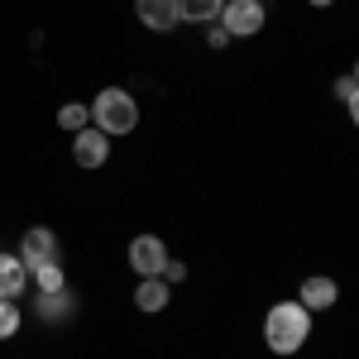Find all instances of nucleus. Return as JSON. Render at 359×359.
I'll list each match as a JSON object with an SVG mask.
<instances>
[{
	"label": "nucleus",
	"mask_w": 359,
	"mask_h": 359,
	"mask_svg": "<svg viewBox=\"0 0 359 359\" xmlns=\"http://www.w3.org/2000/svg\"><path fill=\"white\" fill-rule=\"evenodd\" d=\"M15 331H20V306H15V302H0V340H10Z\"/></svg>",
	"instance_id": "2eb2a0df"
},
{
	"label": "nucleus",
	"mask_w": 359,
	"mask_h": 359,
	"mask_svg": "<svg viewBox=\"0 0 359 359\" xmlns=\"http://www.w3.org/2000/svg\"><path fill=\"white\" fill-rule=\"evenodd\" d=\"M335 96H340V106H350V115H355V101H359L355 72H345V77H340V82H335Z\"/></svg>",
	"instance_id": "dca6fc26"
},
{
	"label": "nucleus",
	"mask_w": 359,
	"mask_h": 359,
	"mask_svg": "<svg viewBox=\"0 0 359 359\" xmlns=\"http://www.w3.org/2000/svg\"><path fill=\"white\" fill-rule=\"evenodd\" d=\"M311 5H316V10H326V5H335V0H311Z\"/></svg>",
	"instance_id": "6ab92c4d"
},
{
	"label": "nucleus",
	"mask_w": 359,
	"mask_h": 359,
	"mask_svg": "<svg viewBox=\"0 0 359 359\" xmlns=\"http://www.w3.org/2000/svg\"><path fill=\"white\" fill-rule=\"evenodd\" d=\"M216 25H221L230 39H254V34L264 29V5H259V0H225Z\"/></svg>",
	"instance_id": "7ed1b4c3"
},
{
	"label": "nucleus",
	"mask_w": 359,
	"mask_h": 359,
	"mask_svg": "<svg viewBox=\"0 0 359 359\" xmlns=\"http://www.w3.org/2000/svg\"><path fill=\"white\" fill-rule=\"evenodd\" d=\"M206 43H211V48L221 53V48H230V34H225V29L216 25V29H206Z\"/></svg>",
	"instance_id": "a211bd4d"
},
{
	"label": "nucleus",
	"mask_w": 359,
	"mask_h": 359,
	"mask_svg": "<svg viewBox=\"0 0 359 359\" xmlns=\"http://www.w3.org/2000/svg\"><path fill=\"white\" fill-rule=\"evenodd\" d=\"M67 311H72L67 287H62V292H39V316H43V321H57V316H67Z\"/></svg>",
	"instance_id": "4468645a"
},
{
	"label": "nucleus",
	"mask_w": 359,
	"mask_h": 359,
	"mask_svg": "<svg viewBox=\"0 0 359 359\" xmlns=\"http://www.w3.org/2000/svg\"><path fill=\"white\" fill-rule=\"evenodd\" d=\"M135 15H139V25L154 29V34H172V29L182 25L177 0H135Z\"/></svg>",
	"instance_id": "423d86ee"
},
{
	"label": "nucleus",
	"mask_w": 359,
	"mask_h": 359,
	"mask_svg": "<svg viewBox=\"0 0 359 359\" xmlns=\"http://www.w3.org/2000/svg\"><path fill=\"white\" fill-rule=\"evenodd\" d=\"M297 302H302L306 311H331V306L340 302V287H335V278L311 273V278H302V287H297Z\"/></svg>",
	"instance_id": "6e6552de"
},
{
	"label": "nucleus",
	"mask_w": 359,
	"mask_h": 359,
	"mask_svg": "<svg viewBox=\"0 0 359 359\" xmlns=\"http://www.w3.org/2000/svg\"><path fill=\"white\" fill-rule=\"evenodd\" d=\"M57 254V235L48 230V225H34V230H25V240H20V264L25 269H39V264H53Z\"/></svg>",
	"instance_id": "20e7f679"
},
{
	"label": "nucleus",
	"mask_w": 359,
	"mask_h": 359,
	"mask_svg": "<svg viewBox=\"0 0 359 359\" xmlns=\"http://www.w3.org/2000/svg\"><path fill=\"white\" fill-rule=\"evenodd\" d=\"M91 125V111H86L82 101H67V106H57V130H67V135H77Z\"/></svg>",
	"instance_id": "ddd939ff"
},
{
	"label": "nucleus",
	"mask_w": 359,
	"mask_h": 359,
	"mask_svg": "<svg viewBox=\"0 0 359 359\" xmlns=\"http://www.w3.org/2000/svg\"><path fill=\"white\" fill-rule=\"evenodd\" d=\"M158 278H163L168 287H172V283H182V278H187V264H182V259H163V269H158Z\"/></svg>",
	"instance_id": "f3484780"
},
{
	"label": "nucleus",
	"mask_w": 359,
	"mask_h": 359,
	"mask_svg": "<svg viewBox=\"0 0 359 359\" xmlns=\"http://www.w3.org/2000/svg\"><path fill=\"white\" fill-rule=\"evenodd\" d=\"M29 278H34V287L39 292H62L67 287V278H62V264H39V269H29Z\"/></svg>",
	"instance_id": "f8f14e48"
},
{
	"label": "nucleus",
	"mask_w": 359,
	"mask_h": 359,
	"mask_svg": "<svg viewBox=\"0 0 359 359\" xmlns=\"http://www.w3.org/2000/svg\"><path fill=\"white\" fill-rule=\"evenodd\" d=\"M25 283H29V269L20 264V254H0V302L25 297Z\"/></svg>",
	"instance_id": "1a4fd4ad"
},
{
	"label": "nucleus",
	"mask_w": 359,
	"mask_h": 359,
	"mask_svg": "<svg viewBox=\"0 0 359 359\" xmlns=\"http://www.w3.org/2000/svg\"><path fill=\"white\" fill-rule=\"evenodd\" d=\"M168 292H172V287H168L163 278H139L135 306H139V311H163V306H168Z\"/></svg>",
	"instance_id": "9d476101"
},
{
	"label": "nucleus",
	"mask_w": 359,
	"mask_h": 359,
	"mask_svg": "<svg viewBox=\"0 0 359 359\" xmlns=\"http://www.w3.org/2000/svg\"><path fill=\"white\" fill-rule=\"evenodd\" d=\"M72 158H77L82 168H101L106 158H111V139L101 135L96 125H86V130L72 135Z\"/></svg>",
	"instance_id": "0eeeda50"
},
{
	"label": "nucleus",
	"mask_w": 359,
	"mask_h": 359,
	"mask_svg": "<svg viewBox=\"0 0 359 359\" xmlns=\"http://www.w3.org/2000/svg\"><path fill=\"white\" fill-rule=\"evenodd\" d=\"M163 259H168V245L158 235H135V240H130V269H135L139 278H158Z\"/></svg>",
	"instance_id": "39448f33"
},
{
	"label": "nucleus",
	"mask_w": 359,
	"mask_h": 359,
	"mask_svg": "<svg viewBox=\"0 0 359 359\" xmlns=\"http://www.w3.org/2000/svg\"><path fill=\"white\" fill-rule=\"evenodd\" d=\"M306 335H311V311H306L297 297L269 306V316H264V340H269L273 355H297L306 345Z\"/></svg>",
	"instance_id": "f257e3e1"
},
{
	"label": "nucleus",
	"mask_w": 359,
	"mask_h": 359,
	"mask_svg": "<svg viewBox=\"0 0 359 359\" xmlns=\"http://www.w3.org/2000/svg\"><path fill=\"white\" fill-rule=\"evenodd\" d=\"M221 5H225V0H177V15L192 20V25H216Z\"/></svg>",
	"instance_id": "9b49d317"
},
{
	"label": "nucleus",
	"mask_w": 359,
	"mask_h": 359,
	"mask_svg": "<svg viewBox=\"0 0 359 359\" xmlns=\"http://www.w3.org/2000/svg\"><path fill=\"white\" fill-rule=\"evenodd\" d=\"M86 111H91V125H96L106 139L130 135V130L139 125V101L125 91V86H106V91H96V101H91Z\"/></svg>",
	"instance_id": "f03ea898"
}]
</instances>
